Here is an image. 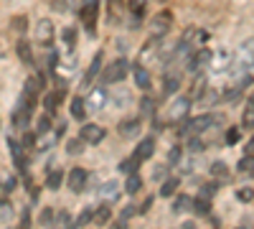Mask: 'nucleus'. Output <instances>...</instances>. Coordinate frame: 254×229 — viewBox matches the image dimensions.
Here are the masks:
<instances>
[{"instance_id": "nucleus-1", "label": "nucleus", "mask_w": 254, "mask_h": 229, "mask_svg": "<svg viewBox=\"0 0 254 229\" xmlns=\"http://www.w3.org/2000/svg\"><path fill=\"white\" fill-rule=\"evenodd\" d=\"M216 125H224V115H219V112H208V115H201V117L188 120V122L183 125L181 135H186V138H196V135H203V133L211 130V128H216Z\"/></svg>"}, {"instance_id": "nucleus-2", "label": "nucleus", "mask_w": 254, "mask_h": 229, "mask_svg": "<svg viewBox=\"0 0 254 229\" xmlns=\"http://www.w3.org/2000/svg\"><path fill=\"white\" fill-rule=\"evenodd\" d=\"M132 72V67H130V61H127L125 56L122 59H115L112 64H107V69H102V76H99V84H120V81Z\"/></svg>"}, {"instance_id": "nucleus-3", "label": "nucleus", "mask_w": 254, "mask_h": 229, "mask_svg": "<svg viewBox=\"0 0 254 229\" xmlns=\"http://www.w3.org/2000/svg\"><path fill=\"white\" fill-rule=\"evenodd\" d=\"M79 18H81V26L87 31V36L94 38L97 36V18H99V0H81Z\"/></svg>"}, {"instance_id": "nucleus-4", "label": "nucleus", "mask_w": 254, "mask_h": 229, "mask_svg": "<svg viewBox=\"0 0 254 229\" xmlns=\"http://www.w3.org/2000/svg\"><path fill=\"white\" fill-rule=\"evenodd\" d=\"M237 79L239 76H249V72L254 69V38H249L247 44H242L239 49V59H237Z\"/></svg>"}, {"instance_id": "nucleus-5", "label": "nucleus", "mask_w": 254, "mask_h": 229, "mask_svg": "<svg viewBox=\"0 0 254 229\" xmlns=\"http://www.w3.org/2000/svg\"><path fill=\"white\" fill-rule=\"evenodd\" d=\"M211 61H214V54H211L208 49H196L193 54H190V59L186 61V67L190 74H201L203 69L211 67Z\"/></svg>"}, {"instance_id": "nucleus-6", "label": "nucleus", "mask_w": 254, "mask_h": 229, "mask_svg": "<svg viewBox=\"0 0 254 229\" xmlns=\"http://www.w3.org/2000/svg\"><path fill=\"white\" fill-rule=\"evenodd\" d=\"M188 110H190V97H176L173 105L168 107V112H165V120L168 122H181L188 115Z\"/></svg>"}, {"instance_id": "nucleus-7", "label": "nucleus", "mask_w": 254, "mask_h": 229, "mask_svg": "<svg viewBox=\"0 0 254 229\" xmlns=\"http://www.w3.org/2000/svg\"><path fill=\"white\" fill-rule=\"evenodd\" d=\"M54 38H56V28L49 18H41L36 23V41L41 46H54Z\"/></svg>"}, {"instance_id": "nucleus-8", "label": "nucleus", "mask_w": 254, "mask_h": 229, "mask_svg": "<svg viewBox=\"0 0 254 229\" xmlns=\"http://www.w3.org/2000/svg\"><path fill=\"white\" fill-rule=\"evenodd\" d=\"M171 28H173V13H171V10H160V13L150 20L153 36H165Z\"/></svg>"}, {"instance_id": "nucleus-9", "label": "nucleus", "mask_w": 254, "mask_h": 229, "mask_svg": "<svg viewBox=\"0 0 254 229\" xmlns=\"http://www.w3.org/2000/svg\"><path fill=\"white\" fill-rule=\"evenodd\" d=\"M104 135H107V130L99 128V125H94V122L81 125V133H79V138L87 143V145H99L104 140Z\"/></svg>"}, {"instance_id": "nucleus-10", "label": "nucleus", "mask_w": 254, "mask_h": 229, "mask_svg": "<svg viewBox=\"0 0 254 229\" xmlns=\"http://www.w3.org/2000/svg\"><path fill=\"white\" fill-rule=\"evenodd\" d=\"M87 178H89V171L87 168H81V165H76V168H71L69 171V189L74 191V194H81L84 191V186H87Z\"/></svg>"}, {"instance_id": "nucleus-11", "label": "nucleus", "mask_w": 254, "mask_h": 229, "mask_svg": "<svg viewBox=\"0 0 254 229\" xmlns=\"http://www.w3.org/2000/svg\"><path fill=\"white\" fill-rule=\"evenodd\" d=\"M135 155L145 163V160H150L153 155H155V138L153 135H147V138H142L140 140V145L135 148Z\"/></svg>"}, {"instance_id": "nucleus-12", "label": "nucleus", "mask_w": 254, "mask_h": 229, "mask_svg": "<svg viewBox=\"0 0 254 229\" xmlns=\"http://www.w3.org/2000/svg\"><path fill=\"white\" fill-rule=\"evenodd\" d=\"M140 128H142V117H130V120H122V122H120L117 133H120L122 138H135V135L140 133Z\"/></svg>"}, {"instance_id": "nucleus-13", "label": "nucleus", "mask_w": 254, "mask_h": 229, "mask_svg": "<svg viewBox=\"0 0 254 229\" xmlns=\"http://www.w3.org/2000/svg\"><path fill=\"white\" fill-rule=\"evenodd\" d=\"M99 67H102V51H97V54H94L92 64H89V69L84 72V76H81V87H84V89H87V87L92 84V81H94V76H97V74L102 72Z\"/></svg>"}, {"instance_id": "nucleus-14", "label": "nucleus", "mask_w": 254, "mask_h": 229, "mask_svg": "<svg viewBox=\"0 0 254 229\" xmlns=\"http://www.w3.org/2000/svg\"><path fill=\"white\" fill-rule=\"evenodd\" d=\"M132 74H135V84L142 89V92H147V89H150L153 87V81H150V74H147V69L142 67V61H140V64H135L132 67Z\"/></svg>"}, {"instance_id": "nucleus-15", "label": "nucleus", "mask_w": 254, "mask_h": 229, "mask_svg": "<svg viewBox=\"0 0 254 229\" xmlns=\"http://www.w3.org/2000/svg\"><path fill=\"white\" fill-rule=\"evenodd\" d=\"M99 196L104 199V204H112L117 196H120V183L117 181H107L99 186Z\"/></svg>"}, {"instance_id": "nucleus-16", "label": "nucleus", "mask_w": 254, "mask_h": 229, "mask_svg": "<svg viewBox=\"0 0 254 229\" xmlns=\"http://www.w3.org/2000/svg\"><path fill=\"white\" fill-rule=\"evenodd\" d=\"M15 54H18V59L23 61L26 67H33V49H31L28 41L20 38V41H18V46H15Z\"/></svg>"}, {"instance_id": "nucleus-17", "label": "nucleus", "mask_w": 254, "mask_h": 229, "mask_svg": "<svg viewBox=\"0 0 254 229\" xmlns=\"http://www.w3.org/2000/svg\"><path fill=\"white\" fill-rule=\"evenodd\" d=\"M211 176H214L216 181H224V183L231 181V171H229V165L224 160H214V163H211Z\"/></svg>"}, {"instance_id": "nucleus-18", "label": "nucleus", "mask_w": 254, "mask_h": 229, "mask_svg": "<svg viewBox=\"0 0 254 229\" xmlns=\"http://www.w3.org/2000/svg\"><path fill=\"white\" fill-rule=\"evenodd\" d=\"M171 212H173V214H183V212H193V199H190V196H186V194L176 196V199H173V206H171Z\"/></svg>"}, {"instance_id": "nucleus-19", "label": "nucleus", "mask_w": 254, "mask_h": 229, "mask_svg": "<svg viewBox=\"0 0 254 229\" xmlns=\"http://www.w3.org/2000/svg\"><path fill=\"white\" fill-rule=\"evenodd\" d=\"M242 128H247V130L254 128V94L247 99V105H244V112H242Z\"/></svg>"}, {"instance_id": "nucleus-20", "label": "nucleus", "mask_w": 254, "mask_h": 229, "mask_svg": "<svg viewBox=\"0 0 254 229\" xmlns=\"http://www.w3.org/2000/svg\"><path fill=\"white\" fill-rule=\"evenodd\" d=\"M140 165H142V160L132 153L130 158H125V160L120 163V171H122L125 176H130V173H137V171H140Z\"/></svg>"}, {"instance_id": "nucleus-21", "label": "nucleus", "mask_w": 254, "mask_h": 229, "mask_svg": "<svg viewBox=\"0 0 254 229\" xmlns=\"http://www.w3.org/2000/svg\"><path fill=\"white\" fill-rule=\"evenodd\" d=\"M237 171L244 173V176H254V155L252 153H244L237 163Z\"/></svg>"}, {"instance_id": "nucleus-22", "label": "nucleus", "mask_w": 254, "mask_h": 229, "mask_svg": "<svg viewBox=\"0 0 254 229\" xmlns=\"http://www.w3.org/2000/svg\"><path fill=\"white\" fill-rule=\"evenodd\" d=\"M178 87H181V79H178L176 74H168V76L163 79V97L176 94V92H178Z\"/></svg>"}, {"instance_id": "nucleus-23", "label": "nucleus", "mask_w": 254, "mask_h": 229, "mask_svg": "<svg viewBox=\"0 0 254 229\" xmlns=\"http://www.w3.org/2000/svg\"><path fill=\"white\" fill-rule=\"evenodd\" d=\"M61 183H64V173H61L59 168L49 171V176H46V189H49V191H59Z\"/></svg>"}, {"instance_id": "nucleus-24", "label": "nucleus", "mask_w": 254, "mask_h": 229, "mask_svg": "<svg viewBox=\"0 0 254 229\" xmlns=\"http://www.w3.org/2000/svg\"><path fill=\"white\" fill-rule=\"evenodd\" d=\"M142 189V176H137V173H130L127 176V181H125V194H137Z\"/></svg>"}, {"instance_id": "nucleus-25", "label": "nucleus", "mask_w": 254, "mask_h": 229, "mask_svg": "<svg viewBox=\"0 0 254 229\" xmlns=\"http://www.w3.org/2000/svg\"><path fill=\"white\" fill-rule=\"evenodd\" d=\"M71 117L74 120H84V117H87V102H84L81 97L71 99Z\"/></svg>"}, {"instance_id": "nucleus-26", "label": "nucleus", "mask_w": 254, "mask_h": 229, "mask_svg": "<svg viewBox=\"0 0 254 229\" xmlns=\"http://www.w3.org/2000/svg\"><path fill=\"white\" fill-rule=\"evenodd\" d=\"M193 214H198V217H206V214H211V199H206V196H198V199H193Z\"/></svg>"}, {"instance_id": "nucleus-27", "label": "nucleus", "mask_w": 254, "mask_h": 229, "mask_svg": "<svg viewBox=\"0 0 254 229\" xmlns=\"http://www.w3.org/2000/svg\"><path fill=\"white\" fill-rule=\"evenodd\" d=\"M178 186H181V178H176V176L165 178V181H163V186H160V196H173Z\"/></svg>"}, {"instance_id": "nucleus-28", "label": "nucleus", "mask_w": 254, "mask_h": 229, "mask_svg": "<svg viewBox=\"0 0 254 229\" xmlns=\"http://www.w3.org/2000/svg\"><path fill=\"white\" fill-rule=\"evenodd\" d=\"M92 219H94V209H92V206H84L81 214L76 217V222L71 224V229H79V227H84V224H89Z\"/></svg>"}, {"instance_id": "nucleus-29", "label": "nucleus", "mask_w": 254, "mask_h": 229, "mask_svg": "<svg viewBox=\"0 0 254 229\" xmlns=\"http://www.w3.org/2000/svg\"><path fill=\"white\" fill-rule=\"evenodd\" d=\"M145 5H147V0H127V8L135 15V23L140 20V15H145Z\"/></svg>"}, {"instance_id": "nucleus-30", "label": "nucleus", "mask_w": 254, "mask_h": 229, "mask_svg": "<svg viewBox=\"0 0 254 229\" xmlns=\"http://www.w3.org/2000/svg\"><path fill=\"white\" fill-rule=\"evenodd\" d=\"M46 133H51V115L49 112L41 115L36 122V135H46Z\"/></svg>"}, {"instance_id": "nucleus-31", "label": "nucleus", "mask_w": 254, "mask_h": 229, "mask_svg": "<svg viewBox=\"0 0 254 229\" xmlns=\"http://www.w3.org/2000/svg\"><path fill=\"white\" fill-rule=\"evenodd\" d=\"M110 217H112L110 204H102L99 209H94V222H97V224H107V222H110Z\"/></svg>"}, {"instance_id": "nucleus-32", "label": "nucleus", "mask_w": 254, "mask_h": 229, "mask_svg": "<svg viewBox=\"0 0 254 229\" xmlns=\"http://www.w3.org/2000/svg\"><path fill=\"white\" fill-rule=\"evenodd\" d=\"M10 26H13V31H15V33L23 36V33L28 31V18H26V15H15V18L10 20Z\"/></svg>"}, {"instance_id": "nucleus-33", "label": "nucleus", "mask_w": 254, "mask_h": 229, "mask_svg": "<svg viewBox=\"0 0 254 229\" xmlns=\"http://www.w3.org/2000/svg\"><path fill=\"white\" fill-rule=\"evenodd\" d=\"M84 145H87V143H84L81 138H74V140L66 143V153L69 155H79V153H84Z\"/></svg>"}, {"instance_id": "nucleus-34", "label": "nucleus", "mask_w": 254, "mask_h": 229, "mask_svg": "<svg viewBox=\"0 0 254 229\" xmlns=\"http://www.w3.org/2000/svg\"><path fill=\"white\" fill-rule=\"evenodd\" d=\"M13 219V204L8 199L0 201V222H10Z\"/></svg>"}, {"instance_id": "nucleus-35", "label": "nucleus", "mask_w": 254, "mask_h": 229, "mask_svg": "<svg viewBox=\"0 0 254 229\" xmlns=\"http://www.w3.org/2000/svg\"><path fill=\"white\" fill-rule=\"evenodd\" d=\"M61 36H64V41H66V46H69V51H71V49H74V44H76V28L66 26Z\"/></svg>"}, {"instance_id": "nucleus-36", "label": "nucleus", "mask_w": 254, "mask_h": 229, "mask_svg": "<svg viewBox=\"0 0 254 229\" xmlns=\"http://www.w3.org/2000/svg\"><path fill=\"white\" fill-rule=\"evenodd\" d=\"M237 199H239V201H244V204H249V201L254 199V189L244 186V189H239V191H237Z\"/></svg>"}, {"instance_id": "nucleus-37", "label": "nucleus", "mask_w": 254, "mask_h": 229, "mask_svg": "<svg viewBox=\"0 0 254 229\" xmlns=\"http://www.w3.org/2000/svg\"><path fill=\"white\" fill-rule=\"evenodd\" d=\"M54 219H56L54 209H49V206H46V209H41V217H38V222H41V224H51Z\"/></svg>"}, {"instance_id": "nucleus-38", "label": "nucleus", "mask_w": 254, "mask_h": 229, "mask_svg": "<svg viewBox=\"0 0 254 229\" xmlns=\"http://www.w3.org/2000/svg\"><path fill=\"white\" fill-rule=\"evenodd\" d=\"M102 105H104V89L99 84V89H94V94H92V107H102Z\"/></svg>"}, {"instance_id": "nucleus-39", "label": "nucleus", "mask_w": 254, "mask_h": 229, "mask_svg": "<svg viewBox=\"0 0 254 229\" xmlns=\"http://www.w3.org/2000/svg\"><path fill=\"white\" fill-rule=\"evenodd\" d=\"M216 189H219L216 183H206V186H201V196H206V199H214V196H216Z\"/></svg>"}, {"instance_id": "nucleus-40", "label": "nucleus", "mask_w": 254, "mask_h": 229, "mask_svg": "<svg viewBox=\"0 0 254 229\" xmlns=\"http://www.w3.org/2000/svg\"><path fill=\"white\" fill-rule=\"evenodd\" d=\"M18 229H31V212L23 209V214H20V227Z\"/></svg>"}, {"instance_id": "nucleus-41", "label": "nucleus", "mask_w": 254, "mask_h": 229, "mask_svg": "<svg viewBox=\"0 0 254 229\" xmlns=\"http://www.w3.org/2000/svg\"><path fill=\"white\" fill-rule=\"evenodd\" d=\"M56 222H59V227L71 229V227H69V212H59V214H56Z\"/></svg>"}, {"instance_id": "nucleus-42", "label": "nucleus", "mask_w": 254, "mask_h": 229, "mask_svg": "<svg viewBox=\"0 0 254 229\" xmlns=\"http://www.w3.org/2000/svg\"><path fill=\"white\" fill-rule=\"evenodd\" d=\"M153 107H155V102H153V99H145V102H142V115H145V117L153 115V112H155Z\"/></svg>"}, {"instance_id": "nucleus-43", "label": "nucleus", "mask_w": 254, "mask_h": 229, "mask_svg": "<svg viewBox=\"0 0 254 229\" xmlns=\"http://www.w3.org/2000/svg\"><path fill=\"white\" fill-rule=\"evenodd\" d=\"M239 140V130L237 128H229V133H226V143L231 145V143H237Z\"/></svg>"}, {"instance_id": "nucleus-44", "label": "nucleus", "mask_w": 254, "mask_h": 229, "mask_svg": "<svg viewBox=\"0 0 254 229\" xmlns=\"http://www.w3.org/2000/svg\"><path fill=\"white\" fill-rule=\"evenodd\" d=\"M33 143H36V135H33V133H26V135H23V143H20V145H23V148H33Z\"/></svg>"}, {"instance_id": "nucleus-45", "label": "nucleus", "mask_w": 254, "mask_h": 229, "mask_svg": "<svg viewBox=\"0 0 254 229\" xmlns=\"http://www.w3.org/2000/svg\"><path fill=\"white\" fill-rule=\"evenodd\" d=\"M132 214H137V209H135V206H125V209H122V219H130Z\"/></svg>"}, {"instance_id": "nucleus-46", "label": "nucleus", "mask_w": 254, "mask_h": 229, "mask_svg": "<svg viewBox=\"0 0 254 229\" xmlns=\"http://www.w3.org/2000/svg\"><path fill=\"white\" fill-rule=\"evenodd\" d=\"M110 229H127V219H122V217H120V222L110 224Z\"/></svg>"}, {"instance_id": "nucleus-47", "label": "nucleus", "mask_w": 254, "mask_h": 229, "mask_svg": "<svg viewBox=\"0 0 254 229\" xmlns=\"http://www.w3.org/2000/svg\"><path fill=\"white\" fill-rule=\"evenodd\" d=\"M168 176V168H165V165H158V168H155V178H165Z\"/></svg>"}, {"instance_id": "nucleus-48", "label": "nucleus", "mask_w": 254, "mask_h": 229, "mask_svg": "<svg viewBox=\"0 0 254 229\" xmlns=\"http://www.w3.org/2000/svg\"><path fill=\"white\" fill-rule=\"evenodd\" d=\"M244 151H247V153H252V155H254V135H252V138H249V143H247V145H244Z\"/></svg>"}, {"instance_id": "nucleus-49", "label": "nucleus", "mask_w": 254, "mask_h": 229, "mask_svg": "<svg viewBox=\"0 0 254 229\" xmlns=\"http://www.w3.org/2000/svg\"><path fill=\"white\" fill-rule=\"evenodd\" d=\"M178 155H181V148H173V151H171V163H176Z\"/></svg>"}, {"instance_id": "nucleus-50", "label": "nucleus", "mask_w": 254, "mask_h": 229, "mask_svg": "<svg viewBox=\"0 0 254 229\" xmlns=\"http://www.w3.org/2000/svg\"><path fill=\"white\" fill-rule=\"evenodd\" d=\"M183 229H196V224H193V222H186V224H183Z\"/></svg>"}, {"instance_id": "nucleus-51", "label": "nucleus", "mask_w": 254, "mask_h": 229, "mask_svg": "<svg viewBox=\"0 0 254 229\" xmlns=\"http://www.w3.org/2000/svg\"><path fill=\"white\" fill-rule=\"evenodd\" d=\"M237 229H247V227H237Z\"/></svg>"}, {"instance_id": "nucleus-52", "label": "nucleus", "mask_w": 254, "mask_h": 229, "mask_svg": "<svg viewBox=\"0 0 254 229\" xmlns=\"http://www.w3.org/2000/svg\"><path fill=\"white\" fill-rule=\"evenodd\" d=\"M158 3H165V0H158Z\"/></svg>"}]
</instances>
